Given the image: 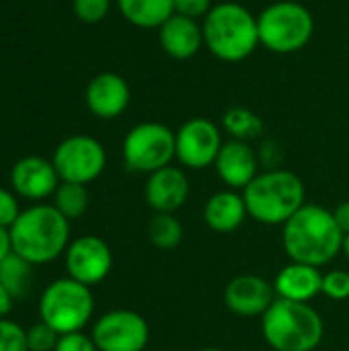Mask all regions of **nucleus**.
Masks as SVG:
<instances>
[{
	"instance_id": "f257e3e1",
	"label": "nucleus",
	"mask_w": 349,
	"mask_h": 351,
	"mask_svg": "<svg viewBox=\"0 0 349 351\" xmlns=\"http://www.w3.org/2000/svg\"><path fill=\"white\" fill-rule=\"evenodd\" d=\"M344 232L333 212L317 204H304L284 226L282 247L290 261L323 267L344 249Z\"/></svg>"
},
{
	"instance_id": "f03ea898",
	"label": "nucleus",
	"mask_w": 349,
	"mask_h": 351,
	"mask_svg": "<svg viewBox=\"0 0 349 351\" xmlns=\"http://www.w3.org/2000/svg\"><path fill=\"white\" fill-rule=\"evenodd\" d=\"M8 232L12 253L31 265L56 261L70 245V220L53 204H35L23 210Z\"/></svg>"
},
{
	"instance_id": "7ed1b4c3",
	"label": "nucleus",
	"mask_w": 349,
	"mask_h": 351,
	"mask_svg": "<svg viewBox=\"0 0 349 351\" xmlns=\"http://www.w3.org/2000/svg\"><path fill=\"white\" fill-rule=\"evenodd\" d=\"M243 199L249 218L257 224L284 226L306 204V187L296 173L269 169L243 189Z\"/></svg>"
},
{
	"instance_id": "20e7f679",
	"label": "nucleus",
	"mask_w": 349,
	"mask_h": 351,
	"mask_svg": "<svg viewBox=\"0 0 349 351\" xmlns=\"http://www.w3.org/2000/svg\"><path fill=\"white\" fill-rule=\"evenodd\" d=\"M202 31L204 47L228 64L247 60L261 43L257 16L239 2H220L212 6L202 19Z\"/></svg>"
},
{
	"instance_id": "39448f33",
	"label": "nucleus",
	"mask_w": 349,
	"mask_h": 351,
	"mask_svg": "<svg viewBox=\"0 0 349 351\" xmlns=\"http://www.w3.org/2000/svg\"><path fill=\"white\" fill-rule=\"evenodd\" d=\"M261 333L274 351H315L325 337V323L309 302L276 298L261 317Z\"/></svg>"
},
{
	"instance_id": "423d86ee",
	"label": "nucleus",
	"mask_w": 349,
	"mask_h": 351,
	"mask_svg": "<svg viewBox=\"0 0 349 351\" xmlns=\"http://www.w3.org/2000/svg\"><path fill=\"white\" fill-rule=\"evenodd\" d=\"M259 39L274 53H294L309 45L315 33L311 10L294 0H280L261 10L257 16Z\"/></svg>"
},
{
	"instance_id": "0eeeda50",
	"label": "nucleus",
	"mask_w": 349,
	"mask_h": 351,
	"mask_svg": "<svg viewBox=\"0 0 349 351\" xmlns=\"http://www.w3.org/2000/svg\"><path fill=\"white\" fill-rule=\"evenodd\" d=\"M95 313V298L88 286L60 278L51 282L39 298V321L47 323L60 335L82 331Z\"/></svg>"
},
{
	"instance_id": "6e6552de",
	"label": "nucleus",
	"mask_w": 349,
	"mask_h": 351,
	"mask_svg": "<svg viewBox=\"0 0 349 351\" xmlns=\"http://www.w3.org/2000/svg\"><path fill=\"white\" fill-rule=\"evenodd\" d=\"M121 154L128 171L150 175L175 158V132L158 121L138 123L125 134Z\"/></svg>"
},
{
	"instance_id": "1a4fd4ad",
	"label": "nucleus",
	"mask_w": 349,
	"mask_h": 351,
	"mask_svg": "<svg viewBox=\"0 0 349 351\" xmlns=\"http://www.w3.org/2000/svg\"><path fill=\"white\" fill-rule=\"evenodd\" d=\"M60 181L88 185L101 177L107 165L105 148L93 136H70L53 152L51 158Z\"/></svg>"
},
{
	"instance_id": "9d476101",
	"label": "nucleus",
	"mask_w": 349,
	"mask_h": 351,
	"mask_svg": "<svg viewBox=\"0 0 349 351\" xmlns=\"http://www.w3.org/2000/svg\"><path fill=\"white\" fill-rule=\"evenodd\" d=\"M91 337L99 351H144L150 341V327L142 315L117 308L97 319Z\"/></svg>"
},
{
	"instance_id": "9b49d317",
	"label": "nucleus",
	"mask_w": 349,
	"mask_h": 351,
	"mask_svg": "<svg viewBox=\"0 0 349 351\" xmlns=\"http://www.w3.org/2000/svg\"><path fill=\"white\" fill-rule=\"evenodd\" d=\"M220 128L206 117H193L175 132V158L193 171L208 169L216 162L222 148Z\"/></svg>"
},
{
	"instance_id": "f8f14e48",
	"label": "nucleus",
	"mask_w": 349,
	"mask_h": 351,
	"mask_svg": "<svg viewBox=\"0 0 349 351\" xmlns=\"http://www.w3.org/2000/svg\"><path fill=\"white\" fill-rule=\"evenodd\" d=\"M64 261H66L68 278L91 288L101 284L111 274L113 253L103 239L84 234L68 245L64 253Z\"/></svg>"
},
{
	"instance_id": "ddd939ff",
	"label": "nucleus",
	"mask_w": 349,
	"mask_h": 351,
	"mask_svg": "<svg viewBox=\"0 0 349 351\" xmlns=\"http://www.w3.org/2000/svg\"><path fill=\"white\" fill-rule=\"evenodd\" d=\"M276 290L274 284H269L261 276L243 274L232 278L224 288V304L226 308L245 319L263 317L265 311L276 302Z\"/></svg>"
},
{
	"instance_id": "4468645a",
	"label": "nucleus",
	"mask_w": 349,
	"mask_h": 351,
	"mask_svg": "<svg viewBox=\"0 0 349 351\" xmlns=\"http://www.w3.org/2000/svg\"><path fill=\"white\" fill-rule=\"evenodd\" d=\"M60 183L53 162L41 156H25L16 160L10 171V185L14 193L31 202H41L53 195Z\"/></svg>"
},
{
	"instance_id": "2eb2a0df",
	"label": "nucleus",
	"mask_w": 349,
	"mask_h": 351,
	"mask_svg": "<svg viewBox=\"0 0 349 351\" xmlns=\"http://www.w3.org/2000/svg\"><path fill=\"white\" fill-rule=\"evenodd\" d=\"M144 197L154 214H175L189 197V179L173 165L158 169L148 175Z\"/></svg>"
},
{
	"instance_id": "dca6fc26",
	"label": "nucleus",
	"mask_w": 349,
	"mask_h": 351,
	"mask_svg": "<svg viewBox=\"0 0 349 351\" xmlns=\"http://www.w3.org/2000/svg\"><path fill=\"white\" fill-rule=\"evenodd\" d=\"M84 101L95 117L115 119L130 105V86L119 74L101 72L88 82L84 90Z\"/></svg>"
},
{
	"instance_id": "f3484780",
	"label": "nucleus",
	"mask_w": 349,
	"mask_h": 351,
	"mask_svg": "<svg viewBox=\"0 0 349 351\" xmlns=\"http://www.w3.org/2000/svg\"><path fill=\"white\" fill-rule=\"evenodd\" d=\"M218 177L228 189H245L259 175V160L249 142L228 140L222 144L220 154L214 162Z\"/></svg>"
},
{
	"instance_id": "a211bd4d",
	"label": "nucleus",
	"mask_w": 349,
	"mask_h": 351,
	"mask_svg": "<svg viewBox=\"0 0 349 351\" xmlns=\"http://www.w3.org/2000/svg\"><path fill=\"white\" fill-rule=\"evenodd\" d=\"M274 290L278 298L292 302H309L323 294V274L321 267L290 261L282 267L274 280Z\"/></svg>"
},
{
	"instance_id": "6ab92c4d",
	"label": "nucleus",
	"mask_w": 349,
	"mask_h": 351,
	"mask_svg": "<svg viewBox=\"0 0 349 351\" xmlns=\"http://www.w3.org/2000/svg\"><path fill=\"white\" fill-rule=\"evenodd\" d=\"M158 43L163 51L175 60H189L204 47V31L200 21L173 14L158 29Z\"/></svg>"
},
{
	"instance_id": "aec40b11",
	"label": "nucleus",
	"mask_w": 349,
	"mask_h": 351,
	"mask_svg": "<svg viewBox=\"0 0 349 351\" xmlns=\"http://www.w3.org/2000/svg\"><path fill=\"white\" fill-rule=\"evenodd\" d=\"M249 212L243 199V193H237L234 189H224L214 193L206 206H204V220L210 230L226 234L234 232L243 226Z\"/></svg>"
},
{
	"instance_id": "412c9836",
	"label": "nucleus",
	"mask_w": 349,
	"mask_h": 351,
	"mask_svg": "<svg viewBox=\"0 0 349 351\" xmlns=\"http://www.w3.org/2000/svg\"><path fill=\"white\" fill-rule=\"evenodd\" d=\"M117 6L128 23L140 29H160L173 14V0H117Z\"/></svg>"
},
{
	"instance_id": "4be33fe9",
	"label": "nucleus",
	"mask_w": 349,
	"mask_h": 351,
	"mask_svg": "<svg viewBox=\"0 0 349 351\" xmlns=\"http://www.w3.org/2000/svg\"><path fill=\"white\" fill-rule=\"evenodd\" d=\"M222 128L230 140L249 142L263 134V119L247 107H230L222 115Z\"/></svg>"
},
{
	"instance_id": "5701e85b",
	"label": "nucleus",
	"mask_w": 349,
	"mask_h": 351,
	"mask_svg": "<svg viewBox=\"0 0 349 351\" xmlns=\"http://www.w3.org/2000/svg\"><path fill=\"white\" fill-rule=\"evenodd\" d=\"M33 265L19 257L16 253H10L2 263H0V284L10 292V296L23 298L31 286L33 280Z\"/></svg>"
},
{
	"instance_id": "b1692460",
	"label": "nucleus",
	"mask_w": 349,
	"mask_h": 351,
	"mask_svg": "<svg viewBox=\"0 0 349 351\" xmlns=\"http://www.w3.org/2000/svg\"><path fill=\"white\" fill-rule=\"evenodd\" d=\"M51 197H53L56 210L68 220L80 218L88 208V191H86V185H80V183L62 181Z\"/></svg>"
},
{
	"instance_id": "393cba45",
	"label": "nucleus",
	"mask_w": 349,
	"mask_h": 351,
	"mask_svg": "<svg viewBox=\"0 0 349 351\" xmlns=\"http://www.w3.org/2000/svg\"><path fill=\"white\" fill-rule=\"evenodd\" d=\"M148 239L156 249L171 251L183 241V226L175 214H154L148 224Z\"/></svg>"
},
{
	"instance_id": "a878e982",
	"label": "nucleus",
	"mask_w": 349,
	"mask_h": 351,
	"mask_svg": "<svg viewBox=\"0 0 349 351\" xmlns=\"http://www.w3.org/2000/svg\"><path fill=\"white\" fill-rule=\"evenodd\" d=\"M60 333L53 331L47 323L39 321L27 329V348L29 351H53L58 346Z\"/></svg>"
},
{
	"instance_id": "bb28decb",
	"label": "nucleus",
	"mask_w": 349,
	"mask_h": 351,
	"mask_svg": "<svg viewBox=\"0 0 349 351\" xmlns=\"http://www.w3.org/2000/svg\"><path fill=\"white\" fill-rule=\"evenodd\" d=\"M0 351H29L27 331L8 319H0Z\"/></svg>"
},
{
	"instance_id": "cd10ccee",
	"label": "nucleus",
	"mask_w": 349,
	"mask_h": 351,
	"mask_svg": "<svg viewBox=\"0 0 349 351\" xmlns=\"http://www.w3.org/2000/svg\"><path fill=\"white\" fill-rule=\"evenodd\" d=\"M323 294L331 300H348L349 298V274L344 269H331L323 274Z\"/></svg>"
},
{
	"instance_id": "c85d7f7f",
	"label": "nucleus",
	"mask_w": 349,
	"mask_h": 351,
	"mask_svg": "<svg viewBox=\"0 0 349 351\" xmlns=\"http://www.w3.org/2000/svg\"><path fill=\"white\" fill-rule=\"evenodd\" d=\"M74 14L82 23H99L109 14L111 0H72Z\"/></svg>"
},
{
	"instance_id": "c756f323",
	"label": "nucleus",
	"mask_w": 349,
	"mask_h": 351,
	"mask_svg": "<svg viewBox=\"0 0 349 351\" xmlns=\"http://www.w3.org/2000/svg\"><path fill=\"white\" fill-rule=\"evenodd\" d=\"M53 351H99L93 337L84 335L82 331L76 333H68V335H60L58 346Z\"/></svg>"
},
{
	"instance_id": "7c9ffc66",
	"label": "nucleus",
	"mask_w": 349,
	"mask_h": 351,
	"mask_svg": "<svg viewBox=\"0 0 349 351\" xmlns=\"http://www.w3.org/2000/svg\"><path fill=\"white\" fill-rule=\"evenodd\" d=\"M19 214L21 210H19V202L14 193L0 187V228H10L14 220L19 218Z\"/></svg>"
},
{
	"instance_id": "2f4dec72",
	"label": "nucleus",
	"mask_w": 349,
	"mask_h": 351,
	"mask_svg": "<svg viewBox=\"0 0 349 351\" xmlns=\"http://www.w3.org/2000/svg\"><path fill=\"white\" fill-rule=\"evenodd\" d=\"M175 2V14H183L189 19H204L212 10V0H173Z\"/></svg>"
},
{
	"instance_id": "473e14b6",
	"label": "nucleus",
	"mask_w": 349,
	"mask_h": 351,
	"mask_svg": "<svg viewBox=\"0 0 349 351\" xmlns=\"http://www.w3.org/2000/svg\"><path fill=\"white\" fill-rule=\"evenodd\" d=\"M333 218L337 222V226L341 228L344 234H349V199L341 202L335 210H333Z\"/></svg>"
},
{
	"instance_id": "72a5a7b5",
	"label": "nucleus",
	"mask_w": 349,
	"mask_h": 351,
	"mask_svg": "<svg viewBox=\"0 0 349 351\" xmlns=\"http://www.w3.org/2000/svg\"><path fill=\"white\" fill-rule=\"evenodd\" d=\"M12 306H14V298L10 296V292L0 284V319H4L6 315H10V311H12Z\"/></svg>"
},
{
	"instance_id": "f704fd0d",
	"label": "nucleus",
	"mask_w": 349,
	"mask_h": 351,
	"mask_svg": "<svg viewBox=\"0 0 349 351\" xmlns=\"http://www.w3.org/2000/svg\"><path fill=\"white\" fill-rule=\"evenodd\" d=\"M12 253V245H10V232L8 228H0V263Z\"/></svg>"
},
{
	"instance_id": "c9c22d12",
	"label": "nucleus",
	"mask_w": 349,
	"mask_h": 351,
	"mask_svg": "<svg viewBox=\"0 0 349 351\" xmlns=\"http://www.w3.org/2000/svg\"><path fill=\"white\" fill-rule=\"evenodd\" d=\"M341 253L346 255V259L349 261V234H346V237H344V249H341Z\"/></svg>"
},
{
	"instance_id": "e433bc0d",
	"label": "nucleus",
	"mask_w": 349,
	"mask_h": 351,
	"mask_svg": "<svg viewBox=\"0 0 349 351\" xmlns=\"http://www.w3.org/2000/svg\"><path fill=\"white\" fill-rule=\"evenodd\" d=\"M197 351H226V350H220V348H204V350H197Z\"/></svg>"
}]
</instances>
